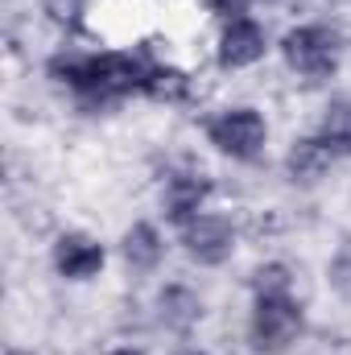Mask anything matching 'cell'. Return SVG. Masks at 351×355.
Returning a JSON list of instances; mask_svg holds the SVG:
<instances>
[{
	"mask_svg": "<svg viewBox=\"0 0 351 355\" xmlns=\"http://www.w3.org/2000/svg\"><path fill=\"white\" fill-rule=\"evenodd\" d=\"M277 54H281V67L289 71V79H298L302 87H323L339 75L343 33L331 21H298L281 33Z\"/></svg>",
	"mask_w": 351,
	"mask_h": 355,
	"instance_id": "1",
	"label": "cell"
},
{
	"mask_svg": "<svg viewBox=\"0 0 351 355\" xmlns=\"http://www.w3.org/2000/svg\"><path fill=\"white\" fill-rule=\"evenodd\" d=\"M268 132H273L268 128V116H264L257 103H223V107H215V112L203 116L207 145L219 157L236 162V166H257V162H264Z\"/></svg>",
	"mask_w": 351,
	"mask_h": 355,
	"instance_id": "2",
	"label": "cell"
},
{
	"mask_svg": "<svg viewBox=\"0 0 351 355\" xmlns=\"http://www.w3.org/2000/svg\"><path fill=\"white\" fill-rule=\"evenodd\" d=\"M153 174H157V207H162V215H166V223H174L182 227L186 219H194L198 211H207V202H211V194H215V178L207 174L194 157H157L153 162Z\"/></svg>",
	"mask_w": 351,
	"mask_h": 355,
	"instance_id": "3",
	"label": "cell"
},
{
	"mask_svg": "<svg viewBox=\"0 0 351 355\" xmlns=\"http://www.w3.org/2000/svg\"><path fill=\"white\" fill-rule=\"evenodd\" d=\"M244 339L257 355H289L306 339L302 297H252V310L244 318Z\"/></svg>",
	"mask_w": 351,
	"mask_h": 355,
	"instance_id": "4",
	"label": "cell"
},
{
	"mask_svg": "<svg viewBox=\"0 0 351 355\" xmlns=\"http://www.w3.org/2000/svg\"><path fill=\"white\" fill-rule=\"evenodd\" d=\"M178 244L198 268H223L240 248V223L228 211L207 207L178 227Z\"/></svg>",
	"mask_w": 351,
	"mask_h": 355,
	"instance_id": "5",
	"label": "cell"
},
{
	"mask_svg": "<svg viewBox=\"0 0 351 355\" xmlns=\"http://www.w3.org/2000/svg\"><path fill=\"white\" fill-rule=\"evenodd\" d=\"M268 50H273V42H268V25L257 21V17H248V12L219 21L215 46H211L215 67H219L223 75H240V71L261 67L264 58H268Z\"/></svg>",
	"mask_w": 351,
	"mask_h": 355,
	"instance_id": "6",
	"label": "cell"
},
{
	"mask_svg": "<svg viewBox=\"0 0 351 355\" xmlns=\"http://www.w3.org/2000/svg\"><path fill=\"white\" fill-rule=\"evenodd\" d=\"M103 265H108V244L95 232H87V227L54 232V240H50L54 277H62L67 285H87L95 277H103Z\"/></svg>",
	"mask_w": 351,
	"mask_h": 355,
	"instance_id": "7",
	"label": "cell"
},
{
	"mask_svg": "<svg viewBox=\"0 0 351 355\" xmlns=\"http://www.w3.org/2000/svg\"><path fill=\"white\" fill-rule=\"evenodd\" d=\"M339 162H343V157H339L318 132H306V137H293V141L285 145L281 174H285L289 186H298V190H318L323 182H331V174H335Z\"/></svg>",
	"mask_w": 351,
	"mask_h": 355,
	"instance_id": "8",
	"label": "cell"
},
{
	"mask_svg": "<svg viewBox=\"0 0 351 355\" xmlns=\"http://www.w3.org/2000/svg\"><path fill=\"white\" fill-rule=\"evenodd\" d=\"M149 310H153V327L166 331V335H174V339L194 335V331L203 327V318H207L203 293H198L194 285H186V281H166V285L153 293Z\"/></svg>",
	"mask_w": 351,
	"mask_h": 355,
	"instance_id": "9",
	"label": "cell"
},
{
	"mask_svg": "<svg viewBox=\"0 0 351 355\" xmlns=\"http://www.w3.org/2000/svg\"><path fill=\"white\" fill-rule=\"evenodd\" d=\"M166 252H170L166 232H162L153 219H132V223L120 232V240H116V257H120V265H124V272H128L132 281L153 277L157 268L166 265Z\"/></svg>",
	"mask_w": 351,
	"mask_h": 355,
	"instance_id": "10",
	"label": "cell"
},
{
	"mask_svg": "<svg viewBox=\"0 0 351 355\" xmlns=\"http://www.w3.org/2000/svg\"><path fill=\"white\" fill-rule=\"evenodd\" d=\"M141 95H145L149 103H157V107H190V103L198 99V75H194L190 67H182L178 58L153 62Z\"/></svg>",
	"mask_w": 351,
	"mask_h": 355,
	"instance_id": "11",
	"label": "cell"
},
{
	"mask_svg": "<svg viewBox=\"0 0 351 355\" xmlns=\"http://www.w3.org/2000/svg\"><path fill=\"white\" fill-rule=\"evenodd\" d=\"M91 71H95V50L79 46V42H62L58 50L46 54V79L67 95H79L91 87Z\"/></svg>",
	"mask_w": 351,
	"mask_h": 355,
	"instance_id": "12",
	"label": "cell"
},
{
	"mask_svg": "<svg viewBox=\"0 0 351 355\" xmlns=\"http://www.w3.org/2000/svg\"><path fill=\"white\" fill-rule=\"evenodd\" d=\"M314 132H318L339 157H351V95H331V99L318 107Z\"/></svg>",
	"mask_w": 351,
	"mask_h": 355,
	"instance_id": "13",
	"label": "cell"
},
{
	"mask_svg": "<svg viewBox=\"0 0 351 355\" xmlns=\"http://www.w3.org/2000/svg\"><path fill=\"white\" fill-rule=\"evenodd\" d=\"M248 293L252 297H298V268L281 257H268L248 272Z\"/></svg>",
	"mask_w": 351,
	"mask_h": 355,
	"instance_id": "14",
	"label": "cell"
},
{
	"mask_svg": "<svg viewBox=\"0 0 351 355\" xmlns=\"http://www.w3.org/2000/svg\"><path fill=\"white\" fill-rule=\"evenodd\" d=\"M37 12L50 29H58L67 37L87 33L91 25V0H37Z\"/></svg>",
	"mask_w": 351,
	"mask_h": 355,
	"instance_id": "15",
	"label": "cell"
},
{
	"mask_svg": "<svg viewBox=\"0 0 351 355\" xmlns=\"http://www.w3.org/2000/svg\"><path fill=\"white\" fill-rule=\"evenodd\" d=\"M327 285H331V293H335V297L351 302V240H348V244H339V248H335V257L327 261Z\"/></svg>",
	"mask_w": 351,
	"mask_h": 355,
	"instance_id": "16",
	"label": "cell"
},
{
	"mask_svg": "<svg viewBox=\"0 0 351 355\" xmlns=\"http://www.w3.org/2000/svg\"><path fill=\"white\" fill-rule=\"evenodd\" d=\"M248 4L252 0H207V8L219 17V21H228V17H240V12H248Z\"/></svg>",
	"mask_w": 351,
	"mask_h": 355,
	"instance_id": "17",
	"label": "cell"
},
{
	"mask_svg": "<svg viewBox=\"0 0 351 355\" xmlns=\"http://www.w3.org/2000/svg\"><path fill=\"white\" fill-rule=\"evenodd\" d=\"M108 355H149L145 347H137V343H124V347H112Z\"/></svg>",
	"mask_w": 351,
	"mask_h": 355,
	"instance_id": "18",
	"label": "cell"
},
{
	"mask_svg": "<svg viewBox=\"0 0 351 355\" xmlns=\"http://www.w3.org/2000/svg\"><path fill=\"white\" fill-rule=\"evenodd\" d=\"M4 355H37V352H33V347H21V343H8Z\"/></svg>",
	"mask_w": 351,
	"mask_h": 355,
	"instance_id": "19",
	"label": "cell"
},
{
	"mask_svg": "<svg viewBox=\"0 0 351 355\" xmlns=\"http://www.w3.org/2000/svg\"><path fill=\"white\" fill-rule=\"evenodd\" d=\"M252 4H264V8H281V4H289V0H252Z\"/></svg>",
	"mask_w": 351,
	"mask_h": 355,
	"instance_id": "20",
	"label": "cell"
},
{
	"mask_svg": "<svg viewBox=\"0 0 351 355\" xmlns=\"http://www.w3.org/2000/svg\"><path fill=\"white\" fill-rule=\"evenodd\" d=\"M327 4H351V0H327Z\"/></svg>",
	"mask_w": 351,
	"mask_h": 355,
	"instance_id": "21",
	"label": "cell"
}]
</instances>
